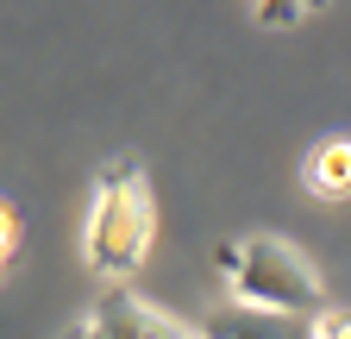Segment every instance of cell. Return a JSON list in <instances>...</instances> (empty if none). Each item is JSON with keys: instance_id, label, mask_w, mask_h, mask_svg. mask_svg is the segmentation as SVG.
Here are the masks:
<instances>
[{"instance_id": "1", "label": "cell", "mask_w": 351, "mask_h": 339, "mask_svg": "<svg viewBox=\"0 0 351 339\" xmlns=\"http://www.w3.org/2000/svg\"><path fill=\"white\" fill-rule=\"evenodd\" d=\"M157 245V189L151 170L119 151L95 170V195H88V220H82V258L101 277H132Z\"/></svg>"}, {"instance_id": "2", "label": "cell", "mask_w": 351, "mask_h": 339, "mask_svg": "<svg viewBox=\"0 0 351 339\" xmlns=\"http://www.w3.org/2000/svg\"><path fill=\"white\" fill-rule=\"evenodd\" d=\"M219 277L226 295L251 314H282V320H314L326 308V277L307 251L282 233H245L219 245Z\"/></svg>"}, {"instance_id": "3", "label": "cell", "mask_w": 351, "mask_h": 339, "mask_svg": "<svg viewBox=\"0 0 351 339\" xmlns=\"http://www.w3.org/2000/svg\"><path fill=\"white\" fill-rule=\"evenodd\" d=\"M88 320L101 327V339H207V333H195V327H182V320H169L157 302L125 295V289L101 295V308L88 314Z\"/></svg>"}, {"instance_id": "4", "label": "cell", "mask_w": 351, "mask_h": 339, "mask_svg": "<svg viewBox=\"0 0 351 339\" xmlns=\"http://www.w3.org/2000/svg\"><path fill=\"white\" fill-rule=\"evenodd\" d=\"M301 189L314 201H351V132H326L301 157Z\"/></svg>"}, {"instance_id": "5", "label": "cell", "mask_w": 351, "mask_h": 339, "mask_svg": "<svg viewBox=\"0 0 351 339\" xmlns=\"http://www.w3.org/2000/svg\"><path fill=\"white\" fill-rule=\"evenodd\" d=\"M314 7H320V0H251V19H257V25H276V32H289V25H301Z\"/></svg>"}, {"instance_id": "6", "label": "cell", "mask_w": 351, "mask_h": 339, "mask_svg": "<svg viewBox=\"0 0 351 339\" xmlns=\"http://www.w3.org/2000/svg\"><path fill=\"white\" fill-rule=\"evenodd\" d=\"M307 339H351V308H320L307 320Z\"/></svg>"}, {"instance_id": "7", "label": "cell", "mask_w": 351, "mask_h": 339, "mask_svg": "<svg viewBox=\"0 0 351 339\" xmlns=\"http://www.w3.org/2000/svg\"><path fill=\"white\" fill-rule=\"evenodd\" d=\"M13 251H19V214L7 201H0V277H7V264H13Z\"/></svg>"}, {"instance_id": "8", "label": "cell", "mask_w": 351, "mask_h": 339, "mask_svg": "<svg viewBox=\"0 0 351 339\" xmlns=\"http://www.w3.org/2000/svg\"><path fill=\"white\" fill-rule=\"evenodd\" d=\"M69 339H101V327H95V320H82V327H75Z\"/></svg>"}]
</instances>
